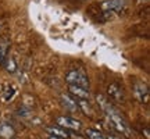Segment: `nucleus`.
I'll list each match as a JSON object with an SVG mask.
<instances>
[{"label": "nucleus", "instance_id": "obj_13", "mask_svg": "<svg viewBox=\"0 0 150 139\" xmlns=\"http://www.w3.org/2000/svg\"><path fill=\"white\" fill-rule=\"evenodd\" d=\"M11 135H14V129H13V127L7 125V124L0 125V136L8 138V136H11Z\"/></svg>", "mask_w": 150, "mask_h": 139}, {"label": "nucleus", "instance_id": "obj_2", "mask_svg": "<svg viewBox=\"0 0 150 139\" xmlns=\"http://www.w3.org/2000/svg\"><path fill=\"white\" fill-rule=\"evenodd\" d=\"M65 81L70 85H79V86H83V88L89 89V79H88V77L85 75V72L81 71V70H72V71H70L67 74V77H65Z\"/></svg>", "mask_w": 150, "mask_h": 139}, {"label": "nucleus", "instance_id": "obj_7", "mask_svg": "<svg viewBox=\"0 0 150 139\" xmlns=\"http://www.w3.org/2000/svg\"><path fill=\"white\" fill-rule=\"evenodd\" d=\"M124 7V0H108L103 3L102 9L104 11H118Z\"/></svg>", "mask_w": 150, "mask_h": 139}, {"label": "nucleus", "instance_id": "obj_17", "mask_svg": "<svg viewBox=\"0 0 150 139\" xmlns=\"http://www.w3.org/2000/svg\"><path fill=\"white\" fill-rule=\"evenodd\" d=\"M140 1H143V0H140ZM145 1H146V0H145Z\"/></svg>", "mask_w": 150, "mask_h": 139}, {"label": "nucleus", "instance_id": "obj_10", "mask_svg": "<svg viewBox=\"0 0 150 139\" xmlns=\"http://www.w3.org/2000/svg\"><path fill=\"white\" fill-rule=\"evenodd\" d=\"M75 103H76V106H78V109H81L82 111H83V114H86V116H92L93 114V110H92L91 104L88 103V100L86 99H75Z\"/></svg>", "mask_w": 150, "mask_h": 139}, {"label": "nucleus", "instance_id": "obj_3", "mask_svg": "<svg viewBox=\"0 0 150 139\" xmlns=\"http://www.w3.org/2000/svg\"><path fill=\"white\" fill-rule=\"evenodd\" d=\"M134 96L140 103L149 102V88L143 82H136L134 86Z\"/></svg>", "mask_w": 150, "mask_h": 139}, {"label": "nucleus", "instance_id": "obj_4", "mask_svg": "<svg viewBox=\"0 0 150 139\" xmlns=\"http://www.w3.org/2000/svg\"><path fill=\"white\" fill-rule=\"evenodd\" d=\"M56 123H57V125L63 127V128L74 129V131H78V129H81V127H82L78 120H75V118H72V117H67V116L59 117L57 120H56Z\"/></svg>", "mask_w": 150, "mask_h": 139}, {"label": "nucleus", "instance_id": "obj_6", "mask_svg": "<svg viewBox=\"0 0 150 139\" xmlns=\"http://www.w3.org/2000/svg\"><path fill=\"white\" fill-rule=\"evenodd\" d=\"M107 95L111 99H114V100H118V102H122L124 100V93L117 84H110L107 86Z\"/></svg>", "mask_w": 150, "mask_h": 139}, {"label": "nucleus", "instance_id": "obj_16", "mask_svg": "<svg viewBox=\"0 0 150 139\" xmlns=\"http://www.w3.org/2000/svg\"><path fill=\"white\" fill-rule=\"evenodd\" d=\"M49 139H63V138H59V136H53V135H52V136H49Z\"/></svg>", "mask_w": 150, "mask_h": 139}, {"label": "nucleus", "instance_id": "obj_9", "mask_svg": "<svg viewBox=\"0 0 150 139\" xmlns=\"http://www.w3.org/2000/svg\"><path fill=\"white\" fill-rule=\"evenodd\" d=\"M46 131H47L50 135H53V136H59V138H63V139H67L70 136V134L65 131V128L60 127V125L59 127H47Z\"/></svg>", "mask_w": 150, "mask_h": 139}, {"label": "nucleus", "instance_id": "obj_8", "mask_svg": "<svg viewBox=\"0 0 150 139\" xmlns=\"http://www.w3.org/2000/svg\"><path fill=\"white\" fill-rule=\"evenodd\" d=\"M61 102H63L65 109L70 110V111L75 113L78 110V106H76V103H75V97H71L70 95H61Z\"/></svg>", "mask_w": 150, "mask_h": 139}, {"label": "nucleus", "instance_id": "obj_5", "mask_svg": "<svg viewBox=\"0 0 150 139\" xmlns=\"http://www.w3.org/2000/svg\"><path fill=\"white\" fill-rule=\"evenodd\" d=\"M68 92H70L72 96L78 97V99H89L91 97V92L88 88H83V86L79 85H70L68 86Z\"/></svg>", "mask_w": 150, "mask_h": 139}, {"label": "nucleus", "instance_id": "obj_1", "mask_svg": "<svg viewBox=\"0 0 150 139\" xmlns=\"http://www.w3.org/2000/svg\"><path fill=\"white\" fill-rule=\"evenodd\" d=\"M96 100H97V103L100 104L102 110L106 113L108 121L114 125V128L117 129V131H120V132H122L124 135H127V136H132V132H131L129 127L127 125V123L124 121L122 117H121V116L117 113V110H115V109H114V107L108 103L107 99H106L104 96H102V95H97Z\"/></svg>", "mask_w": 150, "mask_h": 139}, {"label": "nucleus", "instance_id": "obj_15", "mask_svg": "<svg viewBox=\"0 0 150 139\" xmlns=\"http://www.w3.org/2000/svg\"><path fill=\"white\" fill-rule=\"evenodd\" d=\"M106 139H121V138H118V136H114V135H108V136H106Z\"/></svg>", "mask_w": 150, "mask_h": 139}, {"label": "nucleus", "instance_id": "obj_14", "mask_svg": "<svg viewBox=\"0 0 150 139\" xmlns=\"http://www.w3.org/2000/svg\"><path fill=\"white\" fill-rule=\"evenodd\" d=\"M6 67H7V70L8 71H11V72H14L16 71V68H17V65H16V63H14V60H11V59H7L6 60Z\"/></svg>", "mask_w": 150, "mask_h": 139}, {"label": "nucleus", "instance_id": "obj_12", "mask_svg": "<svg viewBox=\"0 0 150 139\" xmlns=\"http://www.w3.org/2000/svg\"><path fill=\"white\" fill-rule=\"evenodd\" d=\"M85 134H86V136L89 139H106V136L100 132V131H96V129H86L85 131Z\"/></svg>", "mask_w": 150, "mask_h": 139}, {"label": "nucleus", "instance_id": "obj_11", "mask_svg": "<svg viewBox=\"0 0 150 139\" xmlns=\"http://www.w3.org/2000/svg\"><path fill=\"white\" fill-rule=\"evenodd\" d=\"M7 52H8V45L7 42L0 43V64L4 65L6 60H7Z\"/></svg>", "mask_w": 150, "mask_h": 139}]
</instances>
